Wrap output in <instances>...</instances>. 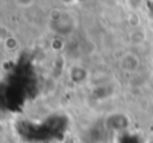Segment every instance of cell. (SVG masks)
Returning <instances> with one entry per match:
<instances>
[{
    "label": "cell",
    "instance_id": "cell-1",
    "mask_svg": "<svg viewBox=\"0 0 153 143\" xmlns=\"http://www.w3.org/2000/svg\"><path fill=\"white\" fill-rule=\"evenodd\" d=\"M138 66H140V60H138L137 55H134V54H126V55L122 56L121 67L125 71H129V72L136 71Z\"/></svg>",
    "mask_w": 153,
    "mask_h": 143
},
{
    "label": "cell",
    "instance_id": "cell-2",
    "mask_svg": "<svg viewBox=\"0 0 153 143\" xmlns=\"http://www.w3.org/2000/svg\"><path fill=\"white\" fill-rule=\"evenodd\" d=\"M129 39L132 43H134V44H141V43L145 42L146 39V35L144 31H140V29H134V31L132 32V34L129 35Z\"/></svg>",
    "mask_w": 153,
    "mask_h": 143
},
{
    "label": "cell",
    "instance_id": "cell-3",
    "mask_svg": "<svg viewBox=\"0 0 153 143\" xmlns=\"http://www.w3.org/2000/svg\"><path fill=\"white\" fill-rule=\"evenodd\" d=\"M140 23H141V19L138 18L137 13H129V16H128V24L130 27H137Z\"/></svg>",
    "mask_w": 153,
    "mask_h": 143
},
{
    "label": "cell",
    "instance_id": "cell-4",
    "mask_svg": "<svg viewBox=\"0 0 153 143\" xmlns=\"http://www.w3.org/2000/svg\"><path fill=\"white\" fill-rule=\"evenodd\" d=\"M16 4L22 5V7H28V5L34 4V0H15Z\"/></svg>",
    "mask_w": 153,
    "mask_h": 143
},
{
    "label": "cell",
    "instance_id": "cell-5",
    "mask_svg": "<svg viewBox=\"0 0 153 143\" xmlns=\"http://www.w3.org/2000/svg\"><path fill=\"white\" fill-rule=\"evenodd\" d=\"M152 80H153V74H152Z\"/></svg>",
    "mask_w": 153,
    "mask_h": 143
}]
</instances>
